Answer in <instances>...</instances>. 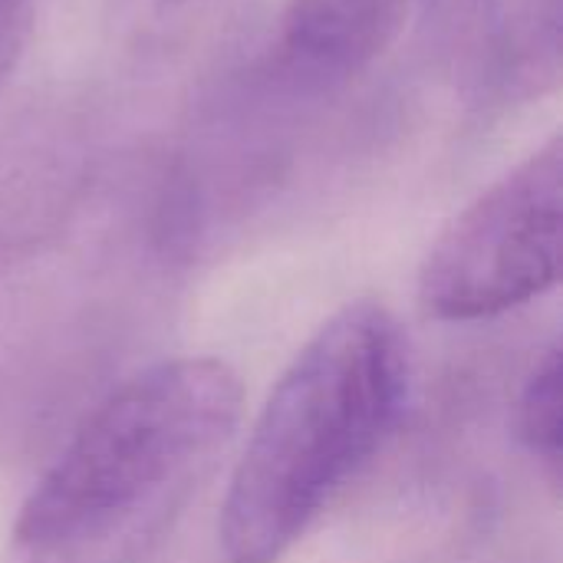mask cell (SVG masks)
Returning a JSON list of instances; mask_svg holds the SVG:
<instances>
[{"label":"cell","instance_id":"1","mask_svg":"<svg viewBox=\"0 0 563 563\" xmlns=\"http://www.w3.org/2000/svg\"><path fill=\"white\" fill-rule=\"evenodd\" d=\"M241 412V379L214 356L129 376L40 475L0 563H145L218 468Z\"/></svg>","mask_w":563,"mask_h":563},{"label":"cell","instance_id":"2","mask_svg":"<svg viewBox=\"0 0 563 563\" xmlns=\"http://www.w3.org/2000/svg\"><path fill=\"white\" fill-rule=\"evenodd\" d=\"M409 396V340L373 300L336 310L264 399L218 521L228 563H280L383 452Z\"/></svg>","mask_w":563,"mask_h":563},{"label":"cell","instance_id":"3","mask_svg":"<svg viewBox=\"0 0 563 563\" xmlns=\"http://www.w3.org/2000/svg\"><path fill=\"white\" fill-rule=\"evenodd\" d=\"M561 135L482 191L429 247L419 303L432 320L472 323L548 294L561 277Z\"/></svg>","mask_w":563,"mask_h":563},{"label":"cell","instance_id":"4","mask_svg":"<svg viewBox=\"0 0 563 563\" xmlns=\"http://www.w3.org/2000/svg\"><path fill=\"white\" fill-rule=\"evenodd\" d=\"M419 0H290L280 59L307 86H330L369 69L402 33Z\"/></svg>","mask_w":563,"mask_h":563},{"label":"cell","instance_id":"5","mask_svg":"<svg viewBox=\"0 0 563 563\" xmlns=\"http://www.w3.org/2000/svg\"><path fill=\"white\" fill-rule=\"evenodd\" d=\"M63 205V168L36 152L0 148V267L26 251Z\"/></svg>","mask_w":563,"mask_h":563},{"label":"cell","instance_id":"6","mask_svg":"<svg viewBox=\"0 0 563 563\" xmlns=\"http://www.w3.org/2000/svg\"><path fill=\"white\" fill-rule=\"evenodd\" d=\"M518 439L558 488L563 472L561 346L554 343L531 369L518 399Z\"/></svg>","mask_w":563,"mask_h":563},{"label":"cell","instance_id":"7","mask_svg":"<svg viewBox=\"0 0 563 563\" xmlns=\"http://www.w3.org/2000/svg\"><path fill=\"white\" fill-rule=\"evenodd\" d=\"M30 40V0H0V89Z\"/></svg>","mask_w":563,"mask_h":563},{"label":"cell","instance_id":"8","mask_svg":"<svg viewBox=\"0 0 563 563\" xmlns=\"http://www.w3.org/2000/svg\"><path fill=\"white\" fill-rule=\"evenodd\" d=\"M135 13H142V16H152V20H165V16H172V13H181V10H188L195 0H125Z\"/></svg>","mask_w":563,"mask_h":563}]
</instances>
